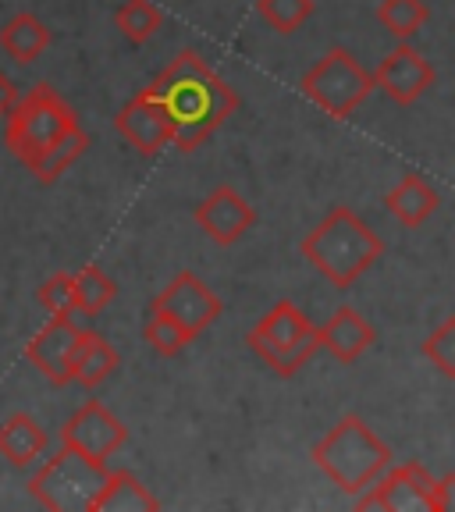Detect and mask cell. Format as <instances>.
<instances>
[{
	"label": "cell",
	"mask_w": 455,
	"mask_h": 512,
	"mask_svg": "<svg viewBox=\"0 0 455 512\" xmlns=\"http://www.w3.org/2000/svg\"><path fill=\"white\" fill-rule=\"evenodd\" d=\"M4 146L40 185H54L89 150L79 114L50 82H36L4 118Z\"/></svg>",
	"instance_id": "cell-1"
},
{
	"label": "cell",
	"mask_w": 455,
	"mask_h": 512,
	"mask_svg": "<svg viewBox=\"0 0 455 512\" xmlns=\"http://www.w3.org/2000/svg\"><path fill=\"white\" fill-rule=\"evenodd\" d=\"M175 121V146L182 153L200 150L224 121L239 111V96L196 50H182L150 82Z\"/></svg>",
	"instance_id": "cell-2"
},
{
	"label": "cell",
	"mask_w": 455,
	"mask_h": 512,
	"mask_svg": "<svg viewBox=\"0 0 455 512\" xmlns=\"http://www.w3.org/2000/svg\"><path fill=\"white\" fill-rule=\"evenodd\" d=\"M299 249L313 271L320 278H328L335 288L356 285L384 256L381 235L349 207H331Z\"/></svg>",
	"instance_id": "cell-3"
},
{
	"label": "cell",
	"mask_w": 455,
	"mask_h": 512,
	"mask_svg": "<svg viewBox=\"0 0 455 512\" xmlns=\"http://www.w3.org/2000/svg\"><path fill=\"white\" fill-rule=\"evenodd\" d=\"M313 466L345 495H363V491L392 466V448L384 445L367 420L356 413L342 416L324 438L313 445Z\"/></svg>",
	"instance_id": "cell-4"
},
{
	"label": "cell",
	"mask_w": 455,
	"mask_h": 512,
	"mask_svg": "<svg viewBox=\"0 0 455 512\" xmlns=\"http://www.w3.org/2000/svg\"><path fill=\"white\" fill-rule=\"evenodd\" d=\"M246 345L278 377H296L317 356V349H324L320 328L292 299H278L264 317L256 320Z\"/></svg>",
	"instance_id": "cell-5"
},
{
	"label": "cell",
	"mask_w": 455,
	"mask_h": 512,
	"mask_svg": "<svg viewBox=\"0 0 455 512\" xmlns=\"http://www.w3.org/2000/svg\"><path fill=\"white\" fill-rule=\"evenodd\" d=\"M107 463L89 459L86 452L72 445H61L57 456H50L40 470L29 477V495L54 512H89L96 502V495L104 491Z\"/></svg>",
	"instance_id": "cell-6"
},
{
	"label": "cell",
	"mask_w": 455,
	"mask_h": 512,
	"mask_svg": "<svg viewBox=\"0 0 455 512\" xmlns=\"http://www.w3.org/2000/svg\"><path fill=\"white\" fill-rule=\"evenodd\" d=\"M303 96L310 104H317L328 118H349L356 107H363L370 100V93L377 89L374 75L356 61V54H349L345 47H331L328 54L313 64L310 72L299 82Z\"/></svg>",
	"instance_id": "cell-7"
},
{
	"label": "cell",
	"mask_w": 455,
	"mask_h": 512,
	"mask_svg": "<svg viewBox=\"0 0 455 512\" xmlns=\"http://www.w3.org/2000/svg\"><path fill=\"white\" fill-rule=\"evenodd\" d=\"M114 128L139 157H157L164 146H175V121H171L168 107L153 93L150 86L139 89L118 114H114Z\"/></svg>",
	"instance_id": "cell-8"
},
{
	"label": "cell",
	"mask_w": 455,
	"mask_h": 512,
	"mask_svg": "<svg viewBox=\"0 0 455 512\" xmlns=\"http://www.w3.org/2000/svg\"><path fill=\"white\" fill-rule=\"evenodd\" d=\"M150 310L168 313V317H175L192 338H200L203 331L221 317L224 306H221V299L214 296V288H210L207 281L196 278L192 271H178L175 278L168 281V288L153 296Z\"/></svg>",
	"instance_id": "cell-9"
},
{
	"label": "cell",
	"mask_w": 455,
	"mask_h": 512,
	"mask_svg": "<svg viewBox=\"0 0 455 512\" xmlns=\"http://www.w3.org/2000/svg\"><path fill=\"white\" fill-rule=\"evenodd\" d=\"M431 495H434V477L427 473V466L420 463H402L388 466L381 477L370 484L360 495V509H388V512H431Z\"/></svg>",
	"instance_id": "cell-10"
},
{
	"label": "cell",
	"mask_w": 455,
	"mask_h": 512,
	"mask_svg": "<svg viewBox=\"0 0 455 512\" xmlns=\"http://www.w3.org/2000/svg\"><path fill=\"white\" fill-rule=\"evenodd\" d=\"M125 441H128L125 424L100 399L82 402L61 427V445L79 448V452H86L89 459H100V463H107Z\"/></svg>",
	"instance_id": "cell-11"
},
{
	"label": "cell",
	"mask_w": 455,
	"mask_h": 512,
	"mask_svg": "<svg viewBox=\"0 0 455 512\" xmlns=\"http://www.w3.org/2000/svg\"><path fill=\"white\" fill-rule=\"evenodd\" d=\"M82 328H75L72 317H50L25 345V360L40 370L54 388L72 384V360L79 349Z\"/></svg>",
	"instance_id": "cell-12"
},
{
	"label": "cell",
	"mask_w": 455,
	"mask_h": 512,
	"mask_svg": "<svg viewBox=\"0 0 455 512\" xmlns=\"http://www.w3.org/2000/svg\"><path fill=\"white\" fill-rule=\"evenodd\" d=\"M196 224L214 246H235L246 232H253L256 210L235 185H217L207 200L196 203Z\"/></svg>",
	"instance_id": "cell-13"
},
{
	"label": "cell",
	"mask_w": 455,
	"mask_h": 512,
	"mask_svg": "<svg viewBox=\"0 0 455 512\" xmlns=\"http://www.w3.org/2000/svg\"><path fill=\"white\" fill-rule=\"evenodd\" d=\"M374 82L388 100H395L399 107H409L434 86V68L420 50L402 43V47H395L392 54H384L377 61Z\"/></svg>",
	"instance_id": "cell-14"
},
{
	"label": "cell",
	"mask_w": 455,
	"mask_h": 512,
	"mask_svg": "<svg viewBox=\"0 0 455 512\" xmlns=\"http://www.w3.org/2000/svg\"><path fill=\"white\" fill-rule=\"evenodd\" d=\"M374 342H377L374 324H370L360 310H352V306H338L328 317V324L320 328V345H324L338 363H356L360 356H367Z\"/></svg>",
	"instance_id": "cell-15"
},
{
	"label": "cell",
	"mask_w": 455,
	"mask_h": 512,
	"mask_svg": "<svg viewBox=\"0 0 455 512\" xmlns=\"http://www.w3.org/2000/svg\"><path fill=\"white\" fill-rule=\"evenodd\" d=\"M50 438L29 413H15L0 424V456L8 459L11 466H32L36 459H43Z\"/></svg>",
	"instance_id": "cell-16"
},
{
	"label": "cell",
	"mask_w": 455,
	"mask_h": 512,
	"mask_svg": "<svg viewBox=\"0 0 455 512\" xmlns=\"http://www.w3.org/2000/svg\"><path fill=\"white\" fill-rule=\"evenodd\" d=\"M438 192L424 182L420 175H402V182L384 196V207L402 228H420L427 217L438 210Z\"/></svg>",
	"instance_id": "cell-17"
},
{
	"label": "cell",
	"mask_w": 455,
	"mask_h": 512,
	"mask_svg": "<svg viewBox=\"0 0 455 512\" xmlns=\"http://www.w3.org/2000/svg\"><path fill=\"white\" fill-rule=\"evenodd\" d=\"M118 363H121L118 349H114L104 335L82 328L79 349H75V360H72V381L75 384H82V388H100V384L118 370Z\"/></svg>",
	"instance_id": "cell-18"
},
{
	"label": "cell",
	"mask_w": 455,
	"mask_h": 512,
	"mask_svg": "<svg viewBox=\"0 0 455 512\" xmlns=\"http://www.w3.org/2000/svg\"><path fill=\"white\" fill-rule=\"evenodd\" d=\"M160 498L150 495L143 480L132 477L128 470H111L104 491L96 495L93 509L89 512H157Z\"/></svg>",
	"instance_id": "cell-19"
},
{
	"label": "cell",
	"mask_w": 455,
	"mask_h": 512,
	"mask_svg": "<svg viewBox=\"0 0 455 512\" xmlns=\"http://www.w3.org/2000/svg\"><path fill=\"white\" fill-rule=\"evenodd\" d=\"M47 47H50V29L32 15V11H18V15L0 29V50L18 64H32Z\"/></svg>",
	"instance_id": "cell-20"
},
{
	"label": "cell",
	"mask_w": 455,
	"mask_h": 512,
	"mask_svg": "<svg viewBox=\"0 0 455 512\" xmlns=\"http://www.w3.org/2000/svg\"><path fill=\"white\" fill-rule=\"evenodd\" d=\"M164 15L153 0H121L118 11H114V25L125 36L128 47H143V43L153 40V32L160 29Z\"/></svg>",
	"instance_id": "cell-21"
},
{
	"label": "cell",
	"mask_w": 455,
	"mask_h": 512,
	"mask_svg": "<svg viewBox=\"0 0 455 512\" xmlns=\"http://www.w3.org/2000/svg\"><path fill=\"white\" fill-rule=\"evenodd\" d=\"M427 18H431L427 0H381L377 4V22L384 25V32H392L399 43L413 40L416 32L427 25Z\"/></svg>",
	"instance_id": "cell-22"
},
{
	"label": "cell",
	"mask_w": 455,
	"mask_h": 512,
	"mask_svg": "<svg viewBox=\"0 0 455 512\" xmlns=\"http://www.w3.org/2000/svg\"><path fill=\"white\" fill-rule=\"evenodd\" d=\"M143 342L157 352L160 360H175V356L185 352V345H192V335L178 324L175 317H168V313H160V310H150V317H146V324H143Z\"/></svg>",
	"instance_id": "cell-23"
},
{
	"label": "cell",
	"mask_w": 455,
	"mask_h": 512,
	"mask_svg": "<svg viewBox=\"0 0 455 512\" xmlns=\"http://www.w3.org/2000/svg\"><path fill=\"white\" fill-rule=\"evenodd\" d=\"M114 296H118V285H114L111 274H104L93 264L75 271V299H79V313L96 317V313L107 310V306L114 303Z\"/></svg>",
	"instance_id": "cell-24"
},
{
	"label": "cell",
	"mask_w": 455,
	"mask_h": 512,
	"mask_svg": "<svg viewBox=\"0 0 455 512\" xmlns=\"http://www.w3.org/2000/svg\"><path fill=\"white\" fill-rule=\"evenodd\" d=\"M313 0H256V11L271 25L274 32L288 36V32H296L299 25H306L313 18Z\"/></svg>",
	"instance_id": "cell-25"
},
{
	"label": "cell",
	"mask_w": 455,
	"mask_h": 512,
	"mask_svg": "<svg viewBox=\"0 0 455 512\" xmlns=\"http://www.w3.org/2000/svg\"><path fill=\"white\" fill-rule=\"evenodd\" d=\"M36 303L50 313V317H72L79 310V299H75V274L57 271L36 288Z\"/></svg>",
	"instance_id": "cell-26"
},
{
	"label": "cell",
	"mask_w": 455,
	"mask_h": 512,
	"mask_svg": "<svg viewBox=\"0 0 455 512\" xmlns=\"http://www.w3.org/2000/svg\"><path fill=\"white\" fill-rule=\"evenodd\" d=\"M424 356L434 363V370L455 381V317H448L424 338Z\"/></svg>",
	"instance_id": "cell-27"
},
{
	"label": "cell",
	"mask_w": 455,
	"mask_h": 512,
	"mask_svg": "<svg viewBox=\"0 0 455 512\" xmlns=\"http://www.w3.org/2000/svg\"><path fill=\"white\" fill-rule=\"evenodd\" d=\"M431 512H455V473H445L441 480H434Z\"/></svg>",
	"instance_id": "cell-28"
},
{
	"label": "cell",
	"mask_w": 455,
	"mask_h": 512,
	"mask_svg": "<svg viewBox=\"0 0 455 512\" xmlns=\"http://www.w3.org/2000/svg\"><path fill=\"white\" fill-rule=\"evenodd\" d=\"M18 104V89H15V82L8 79V75L0 72V121L8 118V111Z\"/></svg>",
	"instance_id": "cell-29"
}]
</instances>
